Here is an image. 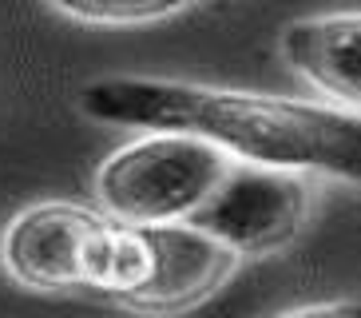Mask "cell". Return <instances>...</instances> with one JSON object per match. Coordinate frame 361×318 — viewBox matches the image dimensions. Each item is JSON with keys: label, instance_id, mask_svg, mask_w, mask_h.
<instances>
[{"label": "cell", "instance_id": "6da1fadb", "mask_svg": "<svg viewBox=\"0 0 361 318\" xmlns=\"http://www.w3.org/2000/svg\"><path fill=\"white\" fill-rule=\"evenodd\" d=\"M84 116L143 131H191L226 155L361 183V112L226 92L151 76H104L80 92Z\"/></svg>", "mask_w": 361, "mask_h": 318}, {"label": "cell", "instance_id": "3957f363", "mask_svg": "<svg viewBox=\"0 0 361 318\" xmlns=\"http://www.w3.org/2000/svg\"><path fill=\"white\" fill-rule=\"evenodd\" d=\"M231 167L219 143L191 131H147L96 175L99 203L123 223H183Z\"/></svg>", "mask_w": 361, "mask_h": 318}, {"label": "cell", "instance_id": "8992f818", "mask_svg": "<svg viewBox=\"0 0 361 318\" xmlns=\"http://www.w3.org/2000/svg\"><path fill=\"white\" fill-rule=\"evenodd\" d=\"M282 52L318 92L361 107V12L302 16L282 32Z\"/></svg>", "mask_w": 361, "mask_h": 318}, {"label": "cell", "instance_id": "52a82bcc", "mask_svg": "<svg viewBox=\"0 0 361 318\" xmlns=\"http://www.w3.org/2000/svg\"><path fill=\"white\" fill-rule=\"evenodd\" d=\"M56 12L84 24H147L202 4V0H44Z\"/></svg>", "mask_w": 361, "mask_h": 318}, {"label": "cell", "instance_id": "ba28073f", "mask_svg": "<svg viewBox=\"0 0 361 318\" xmlns=\"http://www.w3.org/2000/svg\"><path fill=\"white\" fill-rule=\"evenodd\" d=\"M298 318H326V314H345V318H361V298H350V302H318V307H302L294 310Z\"/></svg>", "mask_w": 361, "mask_h": 318}, {"label": "cell", "instance_id": "7a4b0ae2", "mask_svg": "<svg viewBox=\"0 0 361 318\" xmlns=\"http://www.w3.org/2000/svg\"><path fill=\"white\" fill-rule=\"evenodd\" d=\"M238 254L191 223L116 219L99 295L139 310H179L214 295L231 278Z\"/></svg>", "mask_w": 361, "mask_h": 318}, {"label": "cell", "instance_id": "277c9868", "mask_svg": "<svg viewBox=\"0 0 361 318\" xmlns=\"http://www.w3.org/2000/svg\"><path fill=\"white\" fill-rule=\"evenodd\" d=\"M116 219L75 203H36L8 223L4 271L32 290H99Z\"/></svg>", "mask_w": 361, "mask_h": 318}, {"label": "cell", "instance_id": "5b68a950", "mask_svg": "<svg viewBox=\"0 0 361 318\" xmlns=\"http://www.w3.org/2000/svg\"><path fill=\"white\" fill-rule=\"evenodd\" d=\"M310 207V187L294 167L231 159L223 179L183 223L214 235L234 254H270L286 247Z\"/></svg>", "mask_w": 361, "mask_h": 318}]
</instances>
